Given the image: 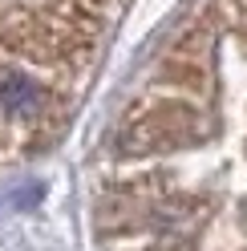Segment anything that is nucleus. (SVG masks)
Returning a JSON list of instances; mask_svg holds the SVG:
<instances>
[{"mask_svg":"<svg viewBox=\"0 0 247 251\" xmlns=\"http://www.w3.org/2000/svg\"><path fill=\"white\" fill-rule=\"evenodd\" d=\"M101 251H247V0H187L101 130Z\"/></svg>","mask_w":247,"mask_h":251,"instance_id":"nucleus-1","label":"nucleus"},{"mask_svg":"<svg viewBox=\"0 0 247 251\" xmlns=\"http://www.w3.org/2000/svg\"><path fill=\"white\" fill-rule=\"evenodd\" d=\"M134 0H0V162L49 150L94 89Z\"/></svg>","mask_w":247,"mask_h":251,"instance_id":"nucleus-2","label":"nucleus"}]
</instances>
